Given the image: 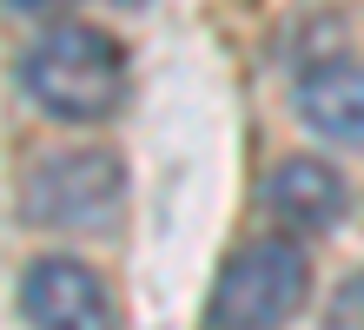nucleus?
Returning a JSON list of instances; mask_svg holds the SVG:
<instances>
[{
	"mask_svg": "<svg viewBox=\"0 0 364 330\" xmlns=\"http://www.w3.org/2000/svg\"><path fill=\"white\" fill-rule=\"evenodd\" d=\"M20 86L27 99L40 106L47 119H67V126H100L119 113L126 99V53L113 33L100 27H47L20 60Z\"/></svg>",
	"mask_w": 364,
	"mask_h": 330,
	"instance_id": "1",
	"label": "nucleus"
},
{
	"mask_svg": "<svg viewBox=\"0 0 364 330\" xmlns=\"http://www.w3.org/2000/svg\"><path fill=\"white\" fill-rule=\"evenodd\" d=\"M126 198V172L100 145H53L20 172V218L40 231H106Z\"/></svg>",
	"mask_w": 364,
	"mask_h": 330,
	"instance_id": "2",
	"label": "nucleus"
},
{
	"mask_svg": "<svg viewBox=\"0 0 364 330\" xmlns=\"http://www.w3.org/2000/svg\"><path fill=\"white\" fill-rule=\"evenodd\" d=\"M311 291V264L291 238H259L232 251L212 284V330H278Z\"/></svg>",
	"mask_w": 364,
	"mask_h": 330,
	"instance_id": "3",
	"label": "nucleus"
},
{
	"mask_svg": "<svg viewBox=\"0 0 364 330\" xmlns=\"http://www.w3.org/2000/svg\"><path fill=\"white\" fill-rule=\"evenodd\" d=\"M20 311L33 330H119L113 291L80 258H40L20 277Z\"/></svg>",
	"mask_w": 364,
	"mask_h": 330,
	"instance_id": "4",
	"label": "nucleus"
},
{
	"mask_svg": "<svg viewBox=\"0 0 364 330\" xmlns=\"http://www.w3.org/2000/svg\"><path fill=\"white\" fill-rule=\"evenodd\" d=\"M259 198L272 205V218H285L291 231H331L351 211V185L338 179L325 159H278L265 172Z\"/></svg>",
	"mask_w": 364,
	"mask_h": 330,
	"instance_id": "5",
	"label": "nucleus"
},
{
	"mask_svg": "<svg viewBox=\"0 0 364 330\" xmlns=\"http://www.w3.org/2000/svg\"><path fill=\"white\" fill-rule=\"evenodd\" d=\"M298 113L318 139L364 145V66L358 60H318L298 73Z\"/></svg>",
	"mask_w": 364,
	"mask_h": 330,
	"instance_id": "6",
	"label": "nucleus"
},
{
	"mask_svg": "<svg viewBox=\"0 0 364 330\" xmlns=\"http://www.w3.org/2000/svg\"><path fill=\"white\" fill-rule=\"evenodd\" d=\"M325 330H364V271L338 284V297L325 311Z\"/></svg>",
	"mask_w": 364,
	"mask_h": 330,
	"instance_id": "7",
	"label": "nucleus"
},
{
	"mask_svg": "<svg viewBox=\"0 0 364 330\" xmlns=\"http://www.w3.org/2000/svg\"><path fill=\"white\" fill-rule=\"evenodd\" d=\"M14 13H53V7H67V0H7Z\"/></svg>",
	"mask_w": 364,
	"mask_h": 330,
	"instance_id": "8",
	"label": "nucleus"
},
{
	"mask_svg": "<svg viewBox=\"0 0 364 330\" xmlns=\"http://www.w3.org/2000/svg\"><path fill=\"white\" fill-rule=\"evenodd\" d=\"M119 7H139V0H119Z\"/></svg>",
	"mask_w": 364,
	"mask_h": 330,
	"instance_id": "9",
	"label": "nucleus"
}]
</instances>
